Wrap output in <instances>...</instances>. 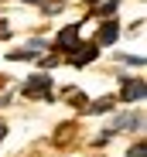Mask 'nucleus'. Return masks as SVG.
I'll list each match as a JSON object with an SVG mask.
<instances>
[{
    "instance_id": "f257e3e1",
    "label": "nucleus",
    "mask_w": 147,
    "mask_h": 157,
    "mask_svg": "<svg viewBox=\"0 0 147 157\" xmlns=\"http://www.w3.org/2000/svg\"><path fill=\"white\" fill-rule=\"evenodd\" d=\"M21 92L24 96H48V92H52V78H48V75H34Z\"/></svg>"
},
{
    "instance_id": "f03ea898",
    "label": "nucleus",
    "mask_w": 147,
    "mask_h": 157,
    "mask_svg": "<svg viewBox=\"0 0 147 157\" xmlns=\"http://www.w3.org/2000/svg\"><path fill=\"white\" fill-rule=\"evenodd\" d=\"M144 92H147V86H144V78H127V82H123V92H120V96H123L127 102L133 99H144Z\"/></svg>"
},
{
    "instance_id": "7ed1b4c3",
    "label": "nucleus",
    "mask_w": 147,
    "mask_h": 157,
    "mask_svg": "<svg viewBox=\"0 0 147 157\" xmlns=\"http://www.w3.org/2000/svg\"><path fill=\"white\" fill-rule=\"evenodd\" d=\"M92 58H96V44H79V51H72V55H68L72 65H89Z\"/></svg>"
},
{
    "instance_id": "20e7f679",
    "label": "nucleus",
    "mask_w": 147,
    "mask_h": 157,
    "mask_svg": "<svg viewBox=\"0 0 147 157\" xmlns=\"http://www.w3.org/2000/svg\"><path fill=\"white\" fill-rule=\"evenodd\" d=\"M75 41H79V24H72V28H65V31L58 34V48H62V51H72Z\"/></svg>"
},
{
    "instance_id": "39448f33",
    "label": "nucleus",
    "mask_w": 147,
    "mask_h": 157,
    "mask_svg": "<svg viewBox=\"0 0 147 157\" xmlns=\"http://www.w3.org/2000/svg\"><path fill=\"white\" fill-rule=\"evenodd\" d=\"M116 34H120V28H116L113 21L99 24V44H113V41H116Z\"/></svg>"
},
{
    "instance_id": "423d86ee",
    "label": "nucleus",
    "mask_w": 147,
    "mask_h": 157,
    "mask_svg": "<svg viewBox=\"0 0 147 157\" xmlns=\"http://www.w3.org/2000/svg\"><path fill=\"white\" fill-rule=\"evenodd\" d=\"M110 109H113V96H103L89 106V113H110Z\"/></svg>"
},
{
    "instance_id": "0eeeda50",
    "label": "nucleus",
    "mask_w": 147,
    "mask_h": 157,
    "mask_svg": "<svg viewBox=\"0 0 147 157\" xmlns=\"http://www.w3.org/2000/svg\"><path fill=\"white\" fill-rule=\"evenodd\" d=\"M68 99H72V102H79V106H82V102H86V96H82L79 89H68Z\"/></svg>"
},
{
    "instance_id": "6e6552de",
    "label": "nucleus",
    "mask_w": 147,
    "mask_h": 157,
    "mask_svg": "<svg viewBox=\"0 0 147 157\" xmlns=\"http://www.w3.org/2000/svg\"><path fill=\"white\" fill-rule=\"evenodd\" d=\"M0 38H10V28H7V21H0Z\"/></svg>"
},
{
    "instance_id": "1a4fd4ad",
    "label": "nucleus",
    "mask_w": 147,
    "mask_h": 157,
    "mask_svg": "<svg viewBox=\"0 0 147 157\" xmlns=\"http://www.w3.org/2000/svg\"><path fill=\"white\" fill-rule=\"evenodd\" d=\"M4 133H7V130H4V126H0V140H4Z\"/></svg>"
},
{
    "instance_id": "9d476101",
    "label": "nucleus",
    "mask_w": 147,
    "mask_h": 157,
    "mask_svg": "<svg viewBox=\"0 0 147 157\" xmlns=\"http://www.w3.org/2000/svg\"><path fill=\"white\" fill-rule=\"evenodd\" d=\"M24 4H41V0H24Z\"/></svg>"
},
{
    "instance_id": "9b49d317",
    "label": "nucleus",
    "mask_w": 147,
    "mask_h": 157,
    "mask_svg": "<svg viewBox=\"0 0 147 157\" xmlns=\"http://www.w3.org/2000/svg\"><path fill=\"white\" fill-rule=\"evenodd\" d=\"M92 4H96V0H92Z\"/></svg>"
}]
</instances>
